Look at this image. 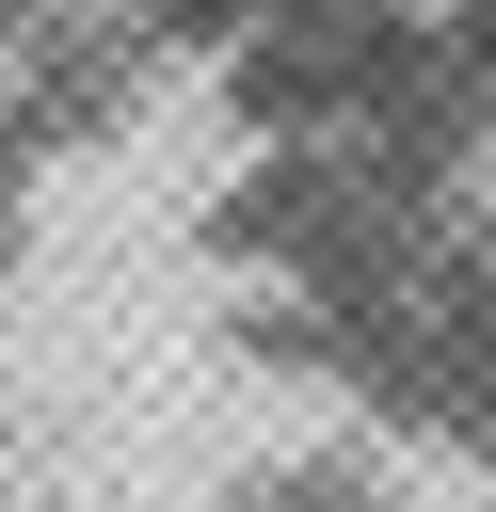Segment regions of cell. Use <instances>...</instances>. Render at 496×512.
<instances>
[{
  "label": "cell",
  "instance_id": "1",
  "mask_svg": "<svg viewBox=\"0 0 496 512\" xmlns=\"http://www.w3.org/2000/svg\"><path fill=\"white\" fill-rule=\"evenodd\" d=\"M224 512H400V496H384V480H368L352 448H288V464H256V480H240Z\"/></svg>",
  "mask_w": 496,
  "mask_h": 512
},
{
  "label": "cell",
  "instance_id": "2",
  "mask_svg": "<svg viewBox=\"0 0 496 512\" xmlns=\"http://www.w3.org/2000/svg\"><path fill=\"white\" fill-rule=\"evenodd\" d=\"M480 512H496V496H480Z\"/></svg>",
  "mask_w": 496,
  "mask_h": 512
}]
</instances>
